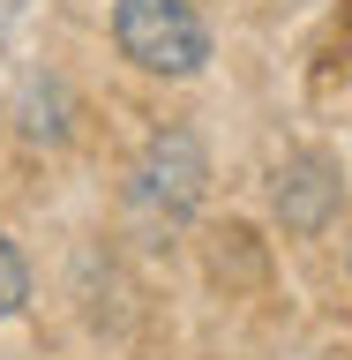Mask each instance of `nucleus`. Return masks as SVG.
<instances>
[{
  "label": "nucleus",
  "instance_id": "obj_3",
  "mask_svg": "<svg viewBox=\"0 0 352 360\" xmlns=\"http://www.w3.org/2000/svg\"><path fill=\"white\" fill-rule=\"evenodd\" d=\"M337 195H345V180L330 173V158H285L278 173H270V202H278V218H285V233H300V240H315L322 225L337 218Z\"/></svg>",
  "mask_w": 352,
  "mask_h": 360
},
{
  "label": "nucleus",
  "instance_id": "obj_4",
  "mask_svg": "<svg viewBox=\"0 0 352 360\" xmlns=\"http://www.w3.org/2000/svg\"><path fill=\"white\" fill-rule=\"evenodd\" d=\"M15 128H22V143H67V90H60V75H30L22 83V98H15Z\"/></svg>",
  "mask_w": 352,
  "mask_h": 360
},
{
  "label": "nucleus",
  "instance_id": "obj_7",
  "mask_svg": "<svg viewBox=\"0 0 352 360\" xmlns=\"http://www.w3.org/2000/svg\"><path fill=\"white\" fill-rule=\"evenodd\" d=\"M345 278H352V248H345Z\"/></svg>",
  "mask_w": 352,
  "mask_h": 360
},
{
  "label": "nucleus",
  "instance_id": "obj_1",
  "mask_svg": "<svg viewBox=\"0 0 352 360\" xmlns=\"http://www.w3.org/2000/svg\"><path fill=\"white\" fill-rule=\"evenodd\" d=\"M112 45L128 68L165 83H188L210 68V22L195 15V0H112Z\"/></svg>",
  "mask_w": 352,
  "mask_h": 360
},
{
  "label": "nucleus",
  "instance_id": "obj_2",
  "mask_svg": "<svg viewBox=\"0 0 352 360\" xmlns=\"http://www.w3.org/2000/svg\"><path fill=\"white\" fill-rule=\"evenodd\" d=\"M210 195V150L195 128H157L128 173V202L157 225H188Z\"/></svg>",
  "mask_w": 352,
  "mask_h": 360
},
{
  "label": "nucleus",
  "instance_id": "obj_5",
  "mask_svg": "<svg viewBox=\"0 0 352 360\" xmlns=\"http://www.w3.org/2000/svg\"><path fill=\"white\" fill-rule=\"evenodd\" d=\"M22 300H30V263H22V248L0 233V323L22 315Z\"/></svg>",
  "mask_w": 352,
  "mask_h": 360
},
{
  "label": "nucleus",
  "instance_id": "obj_6",
  "mask_svg": "<svg viewBox=\"0 0 352 360\" xmlns=\"http://www.w3.org/2000/svg\"><path fill=\"white\" fill-rule=\"evenodd\" d=\"M8 22H15V0H0V38H8Z\"/></svg>",
  "mask_w": 352,
  "mask_h": 360
}]
</instances>
